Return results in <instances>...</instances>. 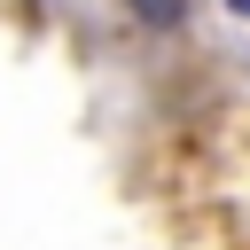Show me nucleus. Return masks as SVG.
<instances>
[{"label":"nucleus","instance_id":"obj_1","mask_svg":"<svg viewBox=\"0 0 250 250\" xmlns=\"http://www.w3.org/2000/svg\"><path fill=\"white\" fill-rule=\"evenodd\" d=\"M125 8H133L148 31H180V23H188V0H125Z\"/></svg>","mask_w":250,"mask_h":250}]
</instances>
